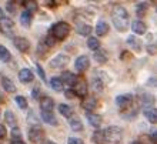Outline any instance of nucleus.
Instances as JSON below:
<instances>
[{
  "mask_svg": "<svg viewBox=\"0 0 157 144\" xmlns=\"http://www.w3.org/2000/svg\"><path fill=\"white\" fill-rule=\"evenodd\" d=\"M112 20L113 25L119 32H126L128 29V25H130V16H128L127 10L123 7V6H114L112 12Z\"/></svg>",
  "mask_w": 157,
  "mask_h": 144,
  "instance_id": "nucleus-1",
  "label": "nucleus"
},
{
  "mask_svg": "<svg viewBox=\"0 0 157 144\" xmlns=\"http://www.w3.org/2000/svg\"><path fill=\"white\" fill-rule=\"evenodd\" d=\"M121 136H123V131L117 126H112V127H107L106 130H103V140L109 141L110 144H117L121 140Z\"/></svg>",
  "mask_w": 157,
  "mask_h": 144,
  "instance_id": "nucleus-2",
  "label": "nucleus"
},
{
  "mask_svg": "<svg viewBox=\"0 0 157 144\" xmlns=\"http://www.w3.org/2000/svg\"><path fill=\"white\" fill-rule=\"evenodd\" d=\"M52 37L54 39H59V40H62V39H66L70 33V26L67 25L66 21H57L56 25H53L52 27Z\"/></svg>",
  "mask_w": 157,
  "mask_h": 144,
  "instance_id": "nucleus-3",
  "label": "nucleus"
},
{
  "mask_svg": "<svg viewBox=\"0 0 157 144\" xmlns=\"http://www.w3.org/2000/svg\"><path fill=\"white\" fill-rule=\"evenodd\" d=\"M0 32L7 37H13L14 34V23L10 17L3 16L0 17Z\"/></svg>",
  "mask_w": 157,
  "mask_h": 144,
  "instance_id": "nucleus-4",
  "label": "nucleus"
},
{
  "mask_svg": "<svg viewBox=\"0 0 157 144\" xmlns=\"http://www.w3.org/2000/svg\"><path fill=\"white\" fill-rule=\"evenodd\" d=\"M69 64V56L63 53H59L53 57V60L50 62V67L53 69H64Z\"/></svg>",
  "mask_w": 157,
  "mask_h": 144,
  "instance_id": "nucleus-5",
  "label": "nucleus"
},
{
  "mask_svg": "<svg viewBox=\"0 0 157 144\" xmlns=\"http://www.w3.org/2000/svg\"><path fill=\"white\" fill-rule=\"evenodd\" d=\"M89 66H90V59L87 57V56H78V57L76 59L75 69L77 71L83 73V71H86L87 69H89Z\"/></svg>",
  "mask_w": 157,
  "mask_h": 144,
  "instance_id": "nucleus-6",
  "label": "nucleus"
},
{
  "mask_svg": "<svg viewBox=\"0 0 157 144\" xmlns=\"http://www.w3.org/2000/svg\"><path fill=\"white\" fill-rule=\"evenodd\" d=\"M13 44L21 53H26L30 49V41L27 39H25V37H14L13 39Z\"/></svg>",
  "mask_w": 157,
  "mask_h": 144,
  "instance_id": "nucleus-7",
  "label": "nucleus"
},
{
  "mask_svg": "<svg viewBox=\"0 0 157 144\" xmlns=\"http://www.w3.org/2000/svg\"><path fill=\"white\" fill-rule=\"evenodd\" d=\"M29 138L36 144L43 141V131H41V128H39V126H33L29 130Z\"/></svg>",
  "mask_w": 157,
  "mask_h": 144,
  "instance_id": "nucleus-8",
  "label": "nucleus"
},
{
  "mask_svg": "<svg viewBox=\"0 0 157 144\" xmlns=\"http://www.w3.org/2000/svg\"><path fill=\"white\" fill-rule=\"evenodd\" d=\"M54 100L52 97H41L40 99V110L46 113H53Z\"/></svg>",
  "mask_w": 157,
  "mask_h": 144,
  "instance_id": "nucleus-9",
  "label": "nucleus"
},
{
  "mask_svg": "<svg viewBox=\"0 0 157 144\" xmlns=\"http://www.w3.org/2000/svg\"><path fill=\"white\" fill-rule=\"evenodd\" d=\"M73 86H75V93L78 97H84L87 94V83L84 80H77Z\"/></svg>",
  "mask_w": 157,
  "mask_h": 144,
  "instance_id": "nucleus-10",
  "label": "nucleus"
},
{
  "mask_svg": "<svg viewBox=\"0 0 157 144\" xmlns=\"http://www.w3.org/2000/svg\"><path fill=\"white\" fill-rule=\"evenodd\" d=\"M33 78H34V74L30 69H21V70L19 71V80H20L21 83H25V84L26 83L33 81Z\"/></svg>",
  "mask_w": 157,
  "mask_h": 144,
  "instance_id": "nucleus-11",
  "label": "nucleus"
},
{
  "mask_svg": "<svg viewBox=\"0 0 157 144\" xmlns=\"http://www.w3.org/2000/svg\"><path fill=\"white\" fill-rule=\"evenodd\" d=\"M133 101V94H120L116 97V104L119 107H127Z\"/></svg>",
  "mask_w": 157,
  "mask_h": 144,
  "instance_id": "nucleus-12",
  "label": "nucleus"
},
{
  "mask_svg": "<svg viewBox=\"0 0 157 144\" xmlns=\"http://www.w3.org/2000/svg\"><path fill=\"white\" fill-rule=\"evenodd\" d=\"M76 29H77V32L82 34V36H89V34L91 33V26L82 20L76 21Z\"/></svg>",
  "mask_w": 157,
  "mask_h": 144,
  "instance_id": "nucleus-13",
  "label": "nucleus"
},
{
  "mask_svg": "<svg viewBox=\"0 0 157 144\" xmlns=\"http://www.w3.org/2000/svg\"><path fill=\"white\" fill-rule=\"evenodd\" d=\"M0 80H2L3 89L7 91V93H14V91H16V86H14V83L12 81V78H9L7 76H2Z\"/></svg>",
  "mask_w": 157,
  "mask_h": 144,
  "instance_id": "nucleus-14",
  "label": "nucleus"
},
{
  "mask_svg": "<svg viewBox=\"0 0 157 144\" xmlns=\"http://www.w3.org/2000/svg\"><path fill=\"white\" fill-rule=\"evenodd\" d=\"M132 30L136 34H144L146 30H147V27H146L144 21L141 20H133L132 23Z\"/></svg>",
  "mask_w": 157,
  "mask_h": 144,
  "instance_id": "nucleus-15",
  "label": "nucleus"
},
{
  "mask_svg": "<svg viewBox=\"0 0 157 144\" xmlns=\"http://www.w3.org/2000/svg\"><path fill=\"white\" fill-rule=\"evenodd\" d=\"M86 117H87V120H89V123H90L94 128L100 127V124H101V119H100V116L94 114V113H89V111H86Z\"/></svg>",
  "mask_w": 157,
  "mask_h": 144,
  "instance_id": "nucleus-16",
  "label": "nucleus"
},
{
  "mask_svg": "<svg viewBox=\"0 0 157 144\" xmlns=\"http://www.w3.org/2000/svg\"><path fill=\"white\" fill-rule=\"evenodd\" d=\"M40 117L44 123L50 124V126H57V119L54 117L53 113H46V111H41L40 113Z\"/></svg>",
  "mask_w": 157,
  "mask_h": 144,
  "instance_id": "nucleus-17",
  "label": "nucleus"
},
{
  "mask_svg": "<svg viewBox=\"0 0 157 144\" xmlns=\"http://www.w3.org/2000/svg\"><path fill=\"white\" fill-rule=\"evenodd\" d=\"M94 59H96V62L97 63L104 64V63L107 62V59H109V53L106 51V50H103V49H99V50H96L94 51Z\"/></svg>",
  "mask_w": 157,
  "mask_h": 144,
  "instance_id": "nucleus-18",
  "label": "nucleus"
},
{
  "mask_svg": "<svg viewBox=\"0 0 157 144\" xmlns=\"http://www.w3.org/2000/svg\"><path fill=\"white\" fill-rule=\"evenodd\" d=\"M69 126H70V128L73 131H82L83 130V123L78 117H71L69 120Z\"/></svg>",
  "mask_w": 157,
  "mask_h": 144,
  "instance_id": "nucleus-19",
  "label": "nucleus"
},
{
  "mask_svg": "<svg viewBox=\"0 0 157 144\" xmlns=\"http://www.w3.org/2000/svg\"><path fill=\"white\" fill-rule=\"evenodd\" d=\"M109 32V25L107 21L104 20H100L99 23H97V26H96V33H97V36H106Z\"/></svg>",
  "mask_w": 157,
  "mask_h": 144,
  "instance_id": "nucleus-20",
  "label": "nucleus"
},
{
  "mask_svg": "<svg viewBox=\"0 0 157 144\" xmlns=\"http://www.w3.org/2000/svg\"><path fill=\"white\" fill-rule=\"evenodd\" d=\"M144 116H146V119L149 120L150 123H156V120H157V111H156V108L146 107L144 108Z\"/></svg>",
  "mask_w": 157,
  "mask_h": 144,
  "instance_id": "nucleus-21",
  "label": "nucleus"
},
{
  "mask_svg": "<svg viewBox=\"0 0 157 144\" xmlns=\"http://www.w3.org/2000/svg\"><path fill=\"white\" fill-rule=\"evenodd\" d=\"M60 78H62L63 83H66V84H69V86H73V84L77 81L76 76L73 73H70V71H66V73L63 74V77H60Z\"/></svg>",
  "mask_w": 157,
  "mask_h": 144,
  "instance_id": "nucleus-22",
  "label": "nucleus"
},
{
  "mask_svg": "<svg viewBox=\"0 0 157 144\" xmlns=\"http://www.w3.org/2000/svg\"><path fill=\"white\" fill-rule=\"evenodd\" d=\"M10 59H12V54L7 50V47L0 44V60L3 63H7V62H10Z\"/></svg>",
  "mask_w": 157,
  "mask_h": 144,
  "instance_id": "nucleus-23",
  "label": "nucleus"
},
{
  "mask_svg": "<svg viewBox=\"0 0 157 144\" xmlns=\"http://www.w3.org/2000/svg\"><path fill=\"white\" fill-rule=\"evenodd\" d=\"M50 87L53 89V90L56 91H60L63 89V81L60 77H52V80H50Z\"/></svg>",
  "mask_w": 157,
  "mask_h": 144,
  "instance_id": "nucleus-24",
  "label": "nucleus"
},
{
  "mask_svg": "<svg viewBox=\"0 0 157 144\" xmlns=\"http://www.w3.org/2000/svg\"><path fill=\"white\" fill-rule=\"evenodd\" d=\"M87 47L93 51L100 49V43H99V39H96V37H89V40H87Z\"/></svg>",
  "mask_w": 157,
  "mask_h": 144,
  "instance_id": "nucleus-25",
  "label": "nucleus"
},
{
  "mask_svg": "<svg viewBox=\"0 0 157 144\" xmlns=\"http://www.w3.org/2000/svg\"><path fill=\"white\" fill-rule=\"evenodd\" d=\"M127 44L132 46V47H134V50H136V51H141V43L137 40L134 36L128 37V39H127Z\"/></svg>",
  "mask_w": 157,
  "mask_h": 144,
  "instance_id": "nucleus-26",
  "label": "nucleus"
},
{
  "mask_svg": "<svg viewBox=\"0 0 157 144\" xmlns=\"http://www.w3.org/2000/svg\"><path fill=\"white\" fill-rule=\"evenodd\" d=\"M83 107L86 108V111H89V113H91V111L96 108V99H93V97H89V99L83 103Z\"/></svg>",
  "mask_w": 157,
  "mask_h": 144,
  "instance_id": "nucleus-27",
  "label": "nucleus"
},
{
  "mask_svg": "<svg viewBox=\"0 0 157 144\" xmlns=\"http://www.w3.org/2000/svg\"><path fill=\"white\" fill-rule=\"evenodd\" d=\"M20 23L23 26H30V23H32V14H30L29 12H23L20 13Z\"/></svg>",
  "mask_w": 157,
  "mask_h": 144,
  "instance_id": "nucleus-28",
  "label": "nucleus"
},
{
  "mask_svg": "<svg viewBox=\"0 0 157 144\" xmlns=\"http://www.w3.org/2000/svg\"><path fill=\"white\" fill-rule=\"evenodd\" d=\"M59 111H60V114L64 116V117H70L71 113H73L70 106H67V104H59Z\"/></svg>",
  "mask_w": 157,
  "mask_h": 144,
  "instance_id": "nucleus-29",
  "label": "nucleus"
},
{
  "mask_svg": "<svg viewBox=\"0 0 157 144\" xmlns=\"http://www.w3.org/2000/svg\"><path fill=\"white\" fill-rule=\"evenodd\" d=\"M25 7H26V12H29L30 14H32V13L37 12L39 6L36 2H25Z\"/></svg>",
  "mask_w": 157,
  "mask_h": 144,
  "instance_id": "nucleus-30",
  "label": "nucleus"
},
{
  "mask_svg": "<svg viewBox=\"0 0 157 144\" xmlns=\"http://www.w3.org/2000/svg\"><path fill=\"white\" fill-rule=\"evenodd\" d=\"M4 116H6V121H7L9 126H12V128H13V127H16V117H14V114H13L12 111L7 110Z\"/></svg>",
  "mask_w": 157,
  "mask_h": 144,
  "instance_id": "nucleus-31",
  "label": "nucleus"
},
{
  "mask_svg": "<svg viewBox=\"0 0 157 144\" xmlns=\"http://www.w3.org/2000/svg\"><path fill=\"white\" fill-rule=\"evenodd\" d=\"M14 101H16V104L20 108H26V107H27V100H26L23 96H16V97H14Z\"/></svg>",
  "mask_w": 157,
  "mask_h": 144,
  "instance_id": "nucleus-32",
  "label": "nucleus"
},
{
  "mask_svg": "<svg viewBox=\"0 0 157 144\" xmlns=\"http://www.w3.org/2000/svg\"><path fill=\"white\" fill-rule=\"evenodd\" d=\"M103 81L100 80V78H93V89L94 91H101L103 90Z\"/></svg>",
  "mask_w": 157,
  "mask_h": 144,
  "instance_id": "nucleus-33",
  "label": "nucleus"
},
{
  "mask_svg": "<svg viewBox=\"0 0 157 144\" xmlns=\"http://www.w3.org/2000/svg\"><path fill=\"white\" fill-rule=\"evenodd\" d=\"M12 137H13V141L21 140V131L19 130V128H17V126L12 128Z\"/></svg>",
  "mask_w": 157,
  "mask_h": 144,
  "instance_id": "nucleus-34",
  "label": "nucleus"
},
{
  "mask_svg": "<svg viewBox=\"0 0 157 144\" xmlns=\"http://www.w3.org/2000/svg\"><path fill=\"white\" fill-rule=\"evenodd\" d=\"M93 140L96 141V143H103V130H99V131H96L94 134H93Z\"/></svg>",
  "mask_w": 157,
  "mask_h": 144,
  "instance_id": "nucleus-35",
  "label": "nucleus"
},
{
  "mask_svg": "<svg viewBox=\"0 0 157 144\" xmlns=\"http://www.w3.org/2000/svg\"><path fill=\"white\" fill-rule=\"evenodd\" d=\"M146 10H147V4L140 3L139 6H137V10H136V12H137V14H139V16H143Z\"/></svg>",
  "mask_w": 157,
  "mask_h": 144,
  "instance_id": "nucleus-36",
  "label": "nucleus"
},
{
  "mask_svg": "<svg viewBox=\"0 0 157 144\" xmlns=\"http://www.w3.org/2000/svg\"><path fill=\"white\" fill-rule=\"evenodd\" d=\"M67 144H83V141L80 138H77V137H69Z\"/></svg>",
  "mask_w": 157,
  "mask_h": 144,
  "instance_id": "nucleus-37",
  "label": "nucleus"
},
{
  "mask_svg": "<svg viewBox=\"0 0 157 144\" xmlns=\"http://www.w3.org/2000/svg\"><path fill=\"white\" fill-rule=\"evenodd\" d=\"M37 71H39V76H40V78L43 80V81H44V80H46V74H44V70H43V69L40 67V64H37Z\"/></svg>",
  "mask_w": 157,
  "mask_h": 144,
  "instance_id": "nucleus-38",
  "label": "nucleus"
},
{
  "mask_svg": "<svg viewBox=\"0 0 157 144\" xmlns=\"http://www.w3.org/2000/svg\"><path fill=\"white\" fill-rule=\"evenodd\" d=\"M6 133H7L6 131V127H4L3 124H0V138H3L6 136Z\"/></svg>",
  "mask_w": 157,
  "mask_h": 144,
  "instance_id": "nucleus-39",
  "label": "nucleus"
},
{
  "mask_svg": "<svg viewBox=\"0 0 157 144\" xmlns=\"http://www.w3.org/2000/svg\"><path fill=\"white\" fill-rule=\"evenodd\" d=\"M46 43H47V46H50V47H52V46L54 44V39L52 36H49L47 39H46Z\"/></svg>",
  "mask_w": 157,
  "mask_h": 144,
  "instance_id": "nucleus-40",
  "label": "nucleus"
},
{
  "mask_svg": "<svg viewBox=\"0 0 157 144\" xmlns=\"http://www.w3.org/2000/svg\"><path fill=\"white\" fill-rule=\"evenodd\" d=\"M7 9H9V12L14 13V4H13L12 2H9V3H7Z\"/></svg>",
  "mask_w": 157,
  "mask_h": 144,
  "instance_id": "nucleus-41",
  "label": "nucleus"
},
{
  "mask_svg": "<svg viewBox=\"0 0 157 144\" xmlns=\"http://www.w3.org/2000/svg\"><path fill=\"white\" fill-rule=\"evenodd\" d=\"M33 97H34V99H37V97H39V89H37V87H34V90H33Z\"/></svg>",
  "mask_w": 157,
  "mask_h": 144,
  "instance_id": "nucleus-42",
  "label": "nucleus"
},
{
  "mask_svg": "<svg viewBox=\"0 0 157 144\" xmlns=\"http://www.w3.org/2000/svg\"><path fill=\"white\" fill-rule=\"evenodd\" d=\"M12 144H25V143L21 140H19V141H12Z\"/></svg>",
  "mask_w": 157,
  "mask_h": 144,
  "instance_id": "nucleus-43",
  "label": "nucleus"
},
{
  "mask_svg": "<svg viewBox=\"0 0 157 144\" xmlns=\"http://www.w3.org/2000/svg\"><path fill=\"white\" fill-rule=\"evenodd\" d=\"M130 144H141V143H139V141H133V143H130Z\"/></svg>",
  "mask_w": 157,
  "mask_h": 144,
  "instance_id": "nucleus-44",
  "label": "nucleus"
},
{
  "mask_svg": "<svg viewBox=\"0 0 157 144\" xmlns=\"http://www.w3.org/2000/svg\"><path fill=\"white\" fill-rule=\"evenodd\" d=\"M0 17H3V12H2V9H0Z\"/></svg>",
  "mask_w": 157,
  "mask_h": 144,
  "instance_id": "nucleus-45",
  "label": "nucleus"
},
{
  "mask_svg": "<svg viewBox=\"0 0 157 144\" xmlns=\"http://www.w3.org/2000/svg\"><path fill=\"white\" fill-rule=\"evenodd\" d=\"M47 144H56V143H53V141H50V143H47Z\"/></svg>",
  "mask_w": 157,
  "mask_h": 144,
  "instance_id": "nucleus-46",
  "label": "nucleus"
}]
</instances>
